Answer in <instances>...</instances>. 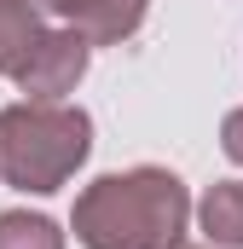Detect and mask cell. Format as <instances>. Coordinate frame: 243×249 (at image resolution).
<instances>
[{
	"label": "cell",
	"instance_id": "9",
	"mask_svg": "<svg viewBox=\"0 0 243 249\" xmlns=\"http://www.w3.org/2000/svg\"><path fill=\"white\" fill-rule=\"evenodd\" d=\"M174 249H197V244H174Z\"/></svg>",
	"mask_w": 243,
	"mask_h": 249
},
{
	"label": "cell",
	"instance_id": "7",
	"mask_svg": "<svg viewBox=\"0 0 243 249\" xmlns=\"http://www.w3.org/2000/svg\"><path fill=\"white\" fill-rule=\"evenodd\" d=\"M0 249H64V232L47 214L12 209V214H0Z\"/></svg>",
	"mask_w": 243,
	"mask_h": 249
},
{
	"label": "cell",
	"instance_id": "8",
	"mask_svg": "<svg viewBox=\"0 0 243 249\" xmlns=\"http://www.w3.org/2000/svg\"><path fill=\"white\" fill-rule=\"evenodd\" d=\"M220 145H226V157H232V162H243V110H232V116H226Z\"/></svg>",
	"mask_w": 243,
	"mask_h": 249
},
{
	"label": "cell",
	"instance_id": "3",
	"mask_svg": "<svg viewBox=\"0 0 243 249\" xmlns=\"http://www.w3.org/2000/svg\"><path fill=\"white\" fill-rule=\"evenodd\" d=\"M47 18H58L64 29H75V35H87L93 47H116L127 41L139 23H145V12H151V0H35Z\"/></svg>",
	"mask_w": 243,
	"mask_h": 249
},
{
	"label": "cell",
	"instance_id": "2",
	"mask_svg": "<svg viewBox=\"0 0 243 249\" xmlns=\"http://www.w3.org/2000/svg\"><path fill=\"white\" fill-rule=\"evenodd\" d=\"M87 110L64 99H23L0 110V180H12L17 191H58L87 162Z\"/></svg>",
	"mask_w": 243,
	"mask_h": 249
},
{
	"label": "cell",
	"instance_id": "1",
	"mask_svg": "<svg viewBox=\"0 0 243 249\" xmlns=\"http://www.w3.org/2000/svg\"><path fill=\"white\" fill-rule=\"evenodd\" d=\"M191 220V197L168 168L104 174L75 197V238L87 249H174Z\"/></svg>",
	"mask_w": 243,
	"mask_h": 249
},
{
	"label": "cell",
	"instance_id": "6",
	"mask_svg": "<svg viewBox=\"0 0 243 249\" xmlns=\"http://www.w3.org/2000/svg\"><path fill=\"white\" fill-rule=\"evenodd\" d=\"M197 226H203L208 249H243V186L238 180L208 186V197L197 203Z\"/></svg>",
	"mask_w": 243,
	"mask_h": 249
},
{
	"label": "cell",
	"instance_id": "4",
	"mask_svg": "<svg viewBox=\"0 0 243 249\" xmlns=\"http://www.w3.org/2000/svg\"><path fill=\"white\" fill-rule=\"evenodd\" d=\"M87 53H93V41L58 23V29H47L41 53L29 58V70H23V75H17V87H23L29 99H64V93L81 81V70H87Z\"/></svg>",
	"mask_w": 243,
	"mask_h": 249
},
{
	"label": "cell",
	"instance_id": "5",
	"mask_svg": "<svg viewBox=\"0 0 243 249\" xmlns=\"http://www.w3.org/2000/svg\"><path fill=\"white\" fill-rule=\"evenodd\" d=\"M47 41V23H41V6L35 0H0V75H23L29 58L41 53Z\"/></svg>",
	"mask_w": 243,
	"mask_h": 249
}]
</instances>
